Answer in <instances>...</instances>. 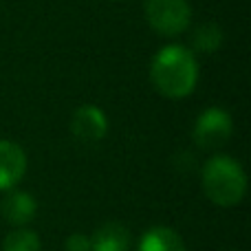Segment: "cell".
<instances>
[{"label":"cell","instance_id":"cell-1","mask_svg":"<svg viewBox=\"0 0 251 251\" xmlns=\"http://www.w3.org/2000/svg\"><path fill=\"white\" fill-rule=\"evenodd\" d=\"M150 82L161 95L170 100H183L192 95L199 82V62L194 51L181 44H168L159 49L150 64Z\"/></svg>","mask_w":251,"mask_h":251},{"label":"cell","instance_id":"cell-2","mask_svg":"<svg viewBox=\"0 0 251 251\" xmlns=\"http://www.w3.org/2000/svg\"><path fill=\"white\" fill-rule=\"evenodd\" d=\"M203 190L218 207H234L245 199L247 174L243 165L227 154H216L203 165Z\"/></svg>","mask_w":251,"mask_h":251},{"label":"cell","instance_id":"cell-3","mask_svg":"<svg viewBox=\"0 0 251 251\" xmlns=\"http://www.w3.org/2000/svg\"><path fill=\"white\" fill-rule=\"evenodd\" d=\"M146 20L163 38H176L185 33L192 22V7L187 0H146Z\"/></svg>","mask_w":251,"mask_h":251},{"label":"cell","instance_id":"cell-4","mask_svg":"<svg viewBox=\"0 0 251 251\" xmlns=\"http://www.w3.org/2000/svg\"><path fill=\"white\" fill-rule=\"evenodd\" d=\"M231 132H234L231 115L218 106H212L196 117L192 134H194L196 146H201L203 150H216L229 141Z\"/></svg>","mask_w":251,"mask_h":251},{"label":"cell","instance_id":"cell-5","mask_svg":"<svg viewBox=\"0 0 251 251\" xmlns=\"http://www.w3.org/2000/svg\"><path fill=\"white\" fill-rule=\"evenodd\" d=\"M71 132L75 139L84 143L101 141L108 132V117L106 113L95 104H84L73 113L71 119Z\"/></svg>","mask_w":251,"mask_h":251},{"label":"cell","instance_id":"cell-6","mask_svg":"<svg viewBox=\"0 0 251 251\" xmlns=\"http://www.w3.org/2000/svg\"><path fill=\"white\" fill-rule=\"evenodd\" d=\"M26 172V154L18 143L0 139V192L13 190Z\"/></svg>","mask_w":251,"mask_h":251},{"label":"cell","instance_id":"cell-7","mask_svg":"<svg viewBox=\"0 0 251 251\" xmlns=\"http://www.w3.org/2000/svg\"><path fill=\"white\" fill-rule=\"evenodd\" d=\"M35 212H38V203L35 199L25 190H11L0 203V214L7 223L16 227H25L26 223L33 221Z\"/></svg>","mask_w":251,"mask_h":251},{"label":"cell","instance_id":"cell-8","mask_svg":"<svg viewBox=\"0 0 251 251\" xmlns=\"http://www.w3.org/2000/svg\"><path fill=\"white\" fill-rule=\"evenodd\" d=\"M130 231L124 223L106 221L91 238V251H128Z\"/></svg>","mask_w":251,"mask_h":251},{"label":"cell","instance_id":"cell-9","mask_svg":"<svg viewBox=\"0 0 251 251\" xmlns=\"http://www.w3.org/2000/svg\"><path fill=\"white\" fill-rule=\"evenodd\" d=\"M139 251H187L183 238L172 227H152L139 240Z\"/></svg>","mask_w":251,"mask_h":251},{"label":"cell","instance_id":"cell-10","mask_svg":"<svg viewBox=\"0 0 251 251\" xmlns=\"http://www.w3.org/2000/svg\"><path fill=\"white\" fill-rule=\"evenodd\" d=\"M192 44H194V51L201 53H214L221 49L223 44V29L214 22H205L192 35Z\"/></svg>","mask_w":251,"mask_h":251},{"label":"cell","instance_id":"cell-11","mask_svg":"<svg viewBox=\"0 0 251 251\" xmlns=\"http://www.w3.org/2000/svg\"><path fill=\"white\" fill-rule=\"evenodd\" d=\"M40 247H42L40 236L33 229H25V227L9 231L2 243V251H40Z\"/></svg>","mask_w":251,"mask_h":251},{"label":"cell","instance_id":"cell-12","mask_svg":"<svg viewBox=\"0 0 251 251\" xmlns=\"http://www.w3.org/2000/svg\"><path fill=\"white\" fill-rule=\"evenodd\" d=\"M66 251H91V238L86 234H71L66 238Z\"/></svg>","mask_w":251,"mask_h":251}]
</instances>
